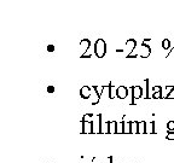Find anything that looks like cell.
<instances>
[{
	"instance_id": "10",
	"label": "cell",
	"mask_w": 174,
	"mask_h": 163,
	"mask_svg": "<svg viewBox=\"0 0 174 163\" xmlns=\"http://www.w3.org/2000/svg\"><path fill=\"white\" fill-rule=\"evenodd\" d=\"M80 46L83 47V50H85V53L83 54H87V51H88V48L91 47V41L88 39H82L80 41Z\"/></svg>"
},
{
	"instance_id": "1",
	"label": "cell",
	"mask_w": 174,
	"mask_h": 163,
	"mask_svg": "<svg viewBox=\"0 0 174 163\" xmlns=\"http://www.w3.org/2000/svg\"><path fill=\"white\" fill-rule=\"evenodd\" d=\"M94 54L98 58H103L107 54V42L104 41V39L99 38L94 42Z\"/></svg>"
},
{
	"instance_id": "18",
	"label": "cell",
	"mask_w": 174,
	"mask_h": 163,
	"mask_svg": "<svg viewBox=\"0 0 174 163\" xmlns=\"http://www.w3.org/2000/svg\"><path fill=\"white\" fill-rule=\"evenodd\" d=\"M162 48H163V50H169V48H170V41H169L168 39H164V40L162 41Z\"/></svg>"
},
{
	"instance_id": "12",
	"label": "cell",
	"mask_w": 174,
	"mask_h": 163,
	"mask_svg": "<svg viewBox=\"0 0 174 163\" xmlns=\"http://www.w3.org/2000/svg\"><path fill=\"white\" fill-rule=\"evenodd\" d=\"M138 134H146V122L140 121L138 124Z\"/></svg>"
},
{
	"instance_id": "6",
	"label": "cell",
	"mask_w": 174,
	"mask_h": 163,
	"mask_svg": "<svg viewBox=\"0 0 174 163\" xmlns=\"http://www.w3.org/2000/svg\"><path fill=\"white\" fill-rule=\"evenodd\" d=\"M137 46V41L134 39H128L126 41V47H127V56H129V54H132L134 52V48Z\"/></svg>"
},
{
	"instance_id": "20",
	"label": "cell",
	"mask_w": 174,
	"mask_h": 163,
	"mask_svg": "<svg viewBox=\"0 0 174 163\" xmlns=\"http://www.w3.org/2000/svg\"><path fill=\"white\" fill-rule=\"evenodd\" d=\"M167 131L174 132V121H169V122L167 123Z\"/></svg>"
},
{
	"instance_id": "24",
	"label": "cell",
	"mask_w": 174,
	"mask_h": 163,
	"mask_svg": "<svg viewBox=\"0 0 174 163\" xmlns=\"http://www.w3.org/2000/svg\"><path fill=\"white\" fill-rule=\"evenodd\" d=\"M47 51H48V52H53V51H55V46H53V45H48V46H47Z\"/></svg>"
},
{
	"instance_id": "15",
	"label": "cell",
	"mask_w": 174,
	"mask_h": 163,
	"mask_svg": "<svg viewBox=\"0 0 174 163\" xmlns=\"http://www.w3.org/2000/svg\"><path fill=\"white\" fill-rule=\"evenodd\" d=\"M124 126H125V121L124 120L121 122H117V133L116 134H124Z\"/></svg>"
},
{
	"instance_id": "23",
	"label": "cell",
	"mask_w": 174,
	"mask_h": 163,
	"mask_svg": "<svg viewBox=\"0 0 174 163\" xmlns=\"http://www.w3.org/2000/svg\"><path fill=\"white\" fill-rule=\"evenodd\" d=\"M46 91H47V93H53L55 92V87L53 86H47Z\"/></svg>"
},
{
	"instance_id": "17",
	"label": "cell",
	"mask_w": 174,
	"mask_h": 163,
	"mask_svg": "<svg viewBox=\"0 0 174 163\" xmlns=\"http://www.w3.org/2000/svg\"><path fill=\"white\" fill-rule=\"evenodd\" d=\"M144 83H145V88H144V91H145V96H144V98L148 99V98H150V96H149V80H148V79L144 80Z\"/></svg>"
},
{
	"instance_id": "14",
	"label": "cell",
	"mask_w": 174,
	"mask_h": 163,
	"mask_svg": "<svg viewBox=\"0 0 174 163\" xmlns=\"http://www.w3.org/2000/svg\"><path fill=\"white\" fill-rule=\"evenodd\" d=\"M138 124L137 121H131V134H138Z\"/></svg>"
},
{
	"instance_id": "25",
	"label": "cell",
	"mask_w": 174,
	"mask_h": 163,
	"mask_svg": "<svg viewBox=\"0 0 174 163\" xmlns=\"http://www.w3.org/2000/svg\"><path fill=\"white\" fill-rule=\"evenodd\" d=\"M173 98H174V89H173L172 92H170V93L167 96V98H166V99H173Z\"/></svg>"
},
{
	"instance_id": "27",
	"label": "cell",
	"mask_w": 174,
	"mask_h": 163,
	"mask_svg": "<svg viewBox=\"0 0 174 163\" xmlns=\"http://www.w3.org/2000/svg\"><path fill=\"white\" fill-rule=\"evenodd\" d=\"M111 163H114V162H113V161H111Z\"/></svg>"
},
{
	"instance_id": "21",
	"label": "cell",
	"mask_w": 174,
	"mask_h": 163,
	"mask_svg": "<svg viewBox=\"0 0 174 163\" xmlns=\"http://www.w3.org/2000/svg\"><path fill=\"white\" fill-rule=\"evenodd\" d=\"M166 139L167 140H174V132H167V134H166Z\"/></svg>"
},
{
	"instance_id": "3",
	"label": "cell",
	"mask_w": 174,
	"mask_h": 163,
	"mask_svg": "<svg viewBox=\"0 0 174 163\" xmlns=\"http://www.w3.org/2000/svg\"><path fill=\"white\" fill-rule=\"evenodd\" d=\"M93 124V134H102V115H97V117L92 121Z\"/></svg>"
},
{
	"instance_id": "7",
	"label": "cell",
	"mask_w": 174,
	"mask_h": 163,
	"mask_svg": "<svg viewBox=\"0 0 174 163\" xmlns=\"http://www.w3.org/2000/svg\"><path fill=\"white\" fill-rule=\"evenodd\" d=\"M80 96L82 99H88L91 97V88L88 86H83L80 89Z\"/></svg>"
},
{
	"instance_id": "16",
	"label": "cell",
	"mask_w": 174,
	"mask_h": 163,
	"mask_svg": "<svg viewBox=\"0 0 174 163\" xmlns=\"http://www.w3.org/2000/svg\"><path fill=\"white\" fill-rule=\"evenodd\" d=\"M124 134H131V121H129V122H125V126H124Z\"/></svg>"
},
{
	"instance_id": "22",
	"label": "cell",
	"mask_w": 174,
	"mask_h": 163,
	"mask_svg": "<svg viewBox=\"0 0 174 163\" xmlns=\"http://www.w3.org/2000/svg\"><path fill=\"white\" fill-rule=\"evenodd\" d=\"M152 91H154V92H162L163 88L161 86H154L152 87Z\"/></svg>"
},
{
	"instance_id": "2",
	"label": "cell",
	"mask_w": 174,
	"mask_h": 163,
	"mask_svg": "<svg viewBox=\"0 0 174 163\" xmlns=\"http://www.w3.org/2000/svg\"><path fill=\"white\" fill-rule=\"evenodd\" d=\"M131 91H132V105H134L135 99H140L144 97V89L140 86H132Z\"/></svg>"
},
{
	"instance_id": "5",
	"label": "cell",
	"mask_w": 174,
	"mask_h": 163,
	"mask_svg": "<svg viewBox=\"0 0 174 163\" xmlns=\"http://www.w3.org/2000/svg\"><path fill=\"white\" fill-rule=\"evenodd\" d=\"M128 96V88L126 86H118L117 87V98L118 99H126Z\"/></svg>"
},
{
	"instance_id": "11",
	"label": "cell",
	"mask_w": 174,
	"mask_h": 163,
	"mask_svg": "<svg viewBox=\"0 0 174 163\" xmlns=\"http://www.w3.org/2000/svg\"><path fill=\"white\" fill-rule=\"evenodd\" d=\"M116 133H117V122L109 121V134H116Z\"/></svg>"
},
{
	"instance_id": "9",
	"label": "cell",
	"mask_w": 174,
	"mask_h": 163,
	"mask_svg": "<svg viewBox=\"0 0 174 163\" xmlns=\"http://www.w3.org/2000/svg\"><path fill=\"white\" fill-rule=\"evenodd\" d=\"M92 88H93V89L96 91V93H97V100L92 103L93 105H96V104H97V103L99 102V99H100V96H102V93L104 92V91H105V86H93Z\"/></svg>"
},
{
	"instance_id": "19",
	"label": "cell",
	"mask_w": 174,
	"mask_h": 163,
	"mask_svg": "<svg viewBox=\"0 0 174 163\" xmlns=\"http://www.w3.org/2000/svg\"><path fill=\"white\" fill-rule=\"evenodd\" d=\"M152 99H160V98H163L162 96V92H154L152 96H151Z\"/></svg>"
},
{
	"instance_id": "8",
	"label": "cell",
	"mask_w": 174,
	"mask_h": 163,
	"mask_svg": "<svg viewBox=\"0 0 174 163\" xmlns=\"http://www.w3.org/2000/svg\"><path fill=\"white\" fill-rule=\"evenodd\" d=\"M107 88H108V94H109V98H110V99H115V98L117 97V87L113 86V83L110 82V83H109V86H107Z\"/></svg>"
},
{
	"instance_id": "29",
	"label": "cell",
	"mask_w": 174,
	"mask_h": 163,
	"mask_svg": "<svg viewBox=\"0 0 174 163\" xmlns=\"http://www.w3.org/2000/svg\"><path fill=\"white\" fill-rule=\"evenodd\" d=\"M50 163H51V162H50Z\"/></svg>"
},
{
	"instance_id": "4",
	"label": "cell",
	"mask_w": 174,
	"mask_h": 163,
	"mask_svg": "<svg viewBox=\"0 0 174 163\" xmlns=\"http://www.w3.org/2000/svg\"><path fill=\"white\" fill-rule=\"evenodd\" d=\"M82 134H93V124L91 121H81Z\"/></svg>"
},
{
	"instance_id": "26",
	"label": "cell",
	"mask_w": 174,
	"mask_h": 163,
	"mask_svg": "<svg viewBox=\"0 0 174 163\" xmlns=\"http://www.w3.org/2000/svg\"><path fill=\"white\" fill-rule=\"evenodd\" d=\"M111 161H113V157H109V162L108 163H111Z\"/></svg>"
},
{
	"instance_id": "28",
	"label": "cell",
	"mask_w": 174,
	"mask_h": 163,
	"mask_svg": "<svg viewBox=\"0 0 174 163\" xmlns=\"http://www.w3.org/2000/svg\"><path fill=\"white\" fill-rule=\"evenodd\" d=\"M92 163H93V162H92Z\"/></svg>"
},
{
	"instance_id": "13",
	"label": "cell",
	"mask_w": 174,
	"mask_h": 163,
	"mask_svg": "<svg viewBox=\"0 0 174 163\" xmlns=\"http://www.w3.org/2000/svg\"><path fill=\"white\" fill-rule=\"evenodd\" d=\"M155 122L151 121L149 123H146V134H155Z\"/></svg>"
}]
</instances>
